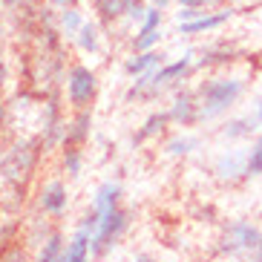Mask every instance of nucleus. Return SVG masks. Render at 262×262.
Segmentation results:
<instances>
[{
	"label": "nucleus",
	"instance_id": "obj_17",
	"mask_svg": "<svg viewBox=\"0 0 262 262\" xmlns=\"http://www.w3.org/2000/svg\"><path fill=\"white\" fill-rule=\"evenodd\" d=\"M159 58H162V55H156V52H150V49H147V52L136 55L133 61H127V72H130V75H144L150 67H156V63H159Z\"/></svg>",
	"mask_w": 262,
	"mask_h": 262
},
{
	"label": "nucleus",
	"instance_id": "obj_11",
	"mask_svg": "<svg viewBox=\"0 0 262 262\" xmlns=\"http://www.w3.org/2000/svg\"><path fill=\"white\" fill-rule=\"evenodd\" d=\"M67 208V187L61 182H49L40 190V210L43 213H61Z\"/></svg>",
	"mask_w": 262,
	"mask_h": 262
},
{
	"label": "nucleus",
	"instance_id": "obj_27",
	"mask_svg": "<svg viewBox=\"0 0 262 262\" xmlns=\"http://www.w3.org/2000/svg\"><path fill=\"white\" fill-rule=\"evenodd\" d=\"M133 262H156V259H153V256H147V254H139Z\"/></svg>",
	"mask_w": 262,
	"mask_h": 262
},
{
	"label": "nucleus",
	"instance_id": "obj_24",
	"mask_svg": "<svg viewBox=\"0 0 262 262\" xmlns=\"http://www.w3.org/2000/svg\"><path fill=\"white\" fill-rule=\"evenodd\" d=\"M0 3H6L9 9H26V6H32L35 0H0Z\"/></svg>",
	"mask_w": 262,
	"mask_h": 262
},
{
	"label": "nucleus",
	"instance_id": "obj_19",
	"mask_svg": "<svg viewBox=\"0 0 262 262\" xmlns=\"http://www.w3.org/2000/svg\"><path fill=\"white\" fill-rule=\"evenodd\" d=\"M196 147H199V139H196V136H176V139L167 141V153L187 156L190 150H196Z\"/></svg>",
	"mask_w": 262,
	"mask_h": 262
},
{
	"label": "nucleus",
	"instance_id": "obj_22",
	"mask_svg": "<svg viewBox=\"0 0 262 262\" xmlns=\"http://www.w3.org/2000/svg\"><path fill=\"white\" fill-rule=\"evenodd\" d=\"M61 24H63V29H67V35H72V32H78L81 26H84V24H81V17H78V12H75L72 6H70V9H63Z\"/></svg>",
	"mask_w": 262,
	"mask_h": 262
},
{
	"label": "nucleus",
	"instance_id": "obj_29",
	"mask_svg": "<svg viewBox=\"0 0 262 262\" xmlns=\"http://www.w3.org/2000/svg\"><path fill=\"white\" fill-rule=\"evenodd\" d=\"M52 3H58V6H63V9H67V6H72L75 0H52Z\"/></svg>",
	"mask_w": 262,
	"mask_h": 262
},
{
	"label": "nucleus",
	"instance_id": "obj_21",
	"mask_svg": "<svg viewBox=\"0 0 262 262\" xmlns=\"http://www.w3.org/2000/svg\"><path fill=\"white\" fill-rule=\"evenodd\" d=\"M63 164H67L70 176H78V170H81V150L78 147H67L63 150Z\"/></svg>",
	"mask_w": 262,
	"mask_h": 262
},
{
	"label": "nucleus",
	"instance_id": "obj_23",
	"mask_svg": "<svg viewBox=\"0 0 262 262\" xmlns=\"http://www.w3.org/2000/svg\"><path fill=\"white\" fill-rule=\"evenodd\" d=\"M156 40H159V29H150V32H139V38H136V49H139V52H147V49L153 47Z\"/></svg>",
	"mask_w": 262,
	"mask_h": 262
},
{
	"label": "nucleus",
	"instance_id": "obj_14",
	"mask_svg": "<svg viewBox=\"0 0 262 262\" xmlns=\"http://www.w3.org/2000/svg\"><path fill=\"white\" fill-rule=\"evenodd\" d=\"M170 121V113H153V116L144 121V127H141L136 136H133V144H141V141H147L150 136H156V133L164 130V124Z\"/></svg>",
	"mask_w": 262,
	"mask_h": 262
},
{
	"label": "nucleus",
	"instance_id": "obj_30",
	"mask_svg": "<svg viewBox=\"0 0 262 262\" xmlns=\"http://www.w3.org/2000/svg\"><path fill=\"white\" fill-rule=\"evenodd\" d=\"M153 3H156V6H159V9H162L164 3H167V0H153Z\"/></svg>",
	"mask_w": 262,
	"mask_h": 262
},
{
	"label": "nucleus",
	"instance_id": "obj_28",
	"mask_svg": "<svg viewBox=\"0 0 262 262\" xmlns=\"http://www.w3.org/2000/svg\"><path fill=\"white\" fill-rule=\"evenodd\" d=\"M3 124H6V107L0 104V127H3Z\"/></svg>",
	"mask_w": 262,
	"mask_h": 262
},
{
	"label": "nucleus",
	"instance_id": "obj_10",
	"mask_svg": "<svg viewBox=\"0 0 262 262\" xmlns=\"http://www.w3.org/2000/svg\"><path fill=\"white\" fill-rule=\"evenodd\" d=\"M95 9L101 12V17L116 20L121 15H133V17H144L147 9L141 6V0H95Z\"/></svg>",
	"mask_w": 262,
	"mask_h": 262
},
{
	"label": "nucleus",
	"instance_id": "obj_1",
	"mask_svg": "<svg viewBox=\"0 0 262 262\" xmlns=\"http://www.w3.org/2000/svg\"><path fill=\"white\" fill-rule=\"evenodd\" d=\"M118 196H121L118 185H113V182L101 185L93 196V208L84 216L81 228L90 233V251L95 256H101L110 245H116L127 228V213L118 208Z\"/></svg>",
	"mask_w": 262,
	"mask_h": 262
},
{
	"label": "nucleus",
	"instance_id": "obj_3",
	"mask_svg": "<svg viewBox=\"0 0 262 262\" xmlns=\"http://www.w3.org/2000/svg\"><path fill=\"white\" fill-rule=\"evenodd\" d=\"M219 254L231 262H262V228L248 219H233L219 233Z\"/></svg>",
	"mask_w": 262,
	"mask_h": 262
},
{
	"label": "nucleus",
	"instance_id": "obj_12",
	"mask_svg": "<svg viewBox=\"0 0 262 262\" xmlns=\"http://www.w3.org/2000/svg\"><path fill=\"white\" fill-rule=\"evenodd\" d=\"M233 12H216V15H199L196 20H182V32L185 35H199V32H208V29H219L225 20H231Z\"/></svg>",
	"mask_w": 262,
	"mask_h": 262
},
{
	"label": "nucleus",
	"instance_id": "obj_13",
	"mask_svg": "<svg viewBox=\"0 0 262 262\" xmlns=\"http://www.w3.org/2000/svg\"><path fill=\"white\" fill-rule=\"evenodd\" d=\"M90 254H93V251H90V233L81 228V231L72 236L70 245L63 248V254H61V259H58V262H86V259H90Z\"/></svg>",
	"mask_w": 262,
	"mask_h": 262
},
{
	"label": "nucleus",
	"instance_id": "obj_6",
	"mask_svg": "<svg viewBox=\"0 0 262 262\" xmlns=\"http://www.w3.org/2000/svg\"><path fill=\"white\" fill-rule=\"evenodd\" d=\"M95 90H98L95 72L86 70V67H72L70 75H67V98H70L72 107L84 110L95 98Z\"/></svg>",
	"mask_w": 262,
	"mask_h": 262
},
{
	"label": "nucleus",
	"instance_id": "obj_26",
	"mask_svg": "<svg viewBox=\"0 0 262 262\" xmlns=\"http://www.w3.org/2000/svg\"><path fill=\"white\" fill-rule=\"evenodd\" d=\"M3 84H6V63L0 61V86H3Z\"/></svg>",
	"mask_w": 262,
	"mask_h": 262
},
{
	"label": "nucleus",
	"instance_id": "obj_20",
	"mask_svg": "<svg viewBox=\"0 0 262 262\" xmlns=\"http://www.w3.org/2000/svg\"><path fill=\"white\" fill-rule=\"evenodd\" d=\"M78 43H81L84 49H90V52L98 49V38H95V26L93 24H84L81 29H78Z\"/></svg>",
	"mask_w": 262,
	"mask_h": 262
},
{
	"label": "nucleus",
	"instance_id": "obj_16",
	"mask_svg": "<svg viewBox=\"0 0 262 262\" xmlns=\"http://www.w3.org/2000/svg\"><path fill=\"white\" fill-rule=\"evenodd\" d=\"M254 176H262V124H259L254 147L248 150V179H254Z\"/></svg>",
	"mask_w": 262,
	"mask_h": 262
},
{
	"label": "nucleus",
	"instance_id": "obj_8",
	"mask_svg": "<svg viewBox=\"0 0 262 262\" xmlns=\"http://www.w3.org/2000/svg\"><path fill=\"white\" fill-rule=\"evenodd\" d=\"M170 121H176L179 127H193L199 124V113H196V98H193V90H182L173 98V107L167 110Z\"/></svg>",
	"mask_w": 262,
	"mask_h": 262
},
{
	"label": "nucleus",
	"instance_id": "obj_2",
	"mask_svg": "<svg viewBox=\"0 0 262 262\" xmlns=\"http://www.w3.org/2000/svg\"><path fill=\"white\" fill-rule=\"evenodd\" d=\"M242 93H245V81H239V78H210V81H202V84L193 90L199 124L225 116V113L242 98Z\"/></svg>",
	"mask_w": 262,
	"mask_h": 262
},
{
	"label": "nucleus",
	"instance_id": "obj_25",
	"mask_svg": "<svg viewBox=\"0 0 262 262\" xmlns=\"http://www.w3.org/2000/svg\"><path fill=\"white\" fill-rule=\"evenodd\" d=\"M179 3H182L185 9H205L210 0H179Z\"/></svg>",
	"mask_w": 262,
	"mask_h": 262
},
{
	"label": "nucleus",
	"instance_id": "obj_7",
	"mask_svg": "<svg viewBox=\"0 0 262 262\" xmlns=\"http://www.w3.org/2000/svg\"><path fill=\"white\" fill-rule=\"evenodd\" d=\"M213 173L228 185L248 179V150H225L213 164Z\"/></svg>",
	"mask_w": 262,
	"mask_h": 262
},
{
	"label": "nucleus",
	"instance_id": "obj_5",
	"mask_svg": "<svg viewBox=\"0 0 262 262\" xmlns=\"http://www.w3.org/2000/svg\"><path fill=\"white\" fill-rule=\"evenodd\" d=\"M35 164H38V144L35 141H20L0 162V176L6 179V182H12V185H20V182L29 179Z\"/></svg>",
	"mask_w": 262,
	"mask_h": 262
},
{
	"label": "nucleus",
	"instance_id": "obj_18",
	"mask_svg": "<svg viewBox=\"0 0 262 262\" xmlns=\"http://www.w3.org/2000/svg\"><path fill=\"white\" fill-rule=\"evenodd\" d=\"M63 254V245H61V236L58 233H52V236H47V242H43V248H40L38 254V262H58Z\"/></svg>",
	"mask_w": 262,
	"mask_h": 262
},
{
	"label": "nucleus",
	"instance_id": "obj_15",
	"mask_svg": "<svg viewBox=\"0 0 262 262\" xmlns=\"http://www.w3.org/2000/svg\"><path fill=\"white\" fill-rule=\"evenodd\" d=\"M86 133H90V113H81V116L70 124V130L63 133V144H70V147L81 144V141L86 139Z\"/></svg>",
	"mask_w": 262,
	"mask_h": 262
},
{
	"label": "nucleus",
	"instance_id": "obj_4",
	"mask_svg": "<svg viewBox=\"0 0 262 262\" xmlns=\"http://www.w3.org/2000/svg\"><path fill=\"white\" fill-rule=\"evenodd\" d=\"M187 70H190V55H185V58H179V61L162 67V70L153 72V75H141L139 81L133 84V90L127 93V98H156V93H162L167 84L182 81V78L187 75Z\"/></svg>",
	"mask_w": 262,
	"mask_h": 262
},
{
	"label": "nucleus",
	"instance_id": "obj_9",
	"mask_svg": "<svg viewBox=\"0 0 262 262\" xmlns=\"http://www.w3.org/2000/svg\"><path fill=\"white\" fill-rule=\"evenodd\" d=\"M256 133H259V118H256V113H248V116L228 118V124L222 127V139L225 141H248Z\"/></svg>",
	"mask_w": 262,
	"mask_h": 262
}]
</instances>
